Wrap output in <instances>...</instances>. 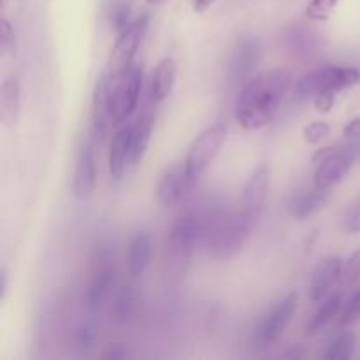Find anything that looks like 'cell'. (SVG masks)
Here are the masks:
<instances>
[{
    "mask_svg": "<svg viewBox=\"0 0 360 360\" xmlns=\"http://www.w3.org/2000/svg\"><path fill=\"white\" fill-rule=\"evenodd\" d=\"M292 86L294 74L285 67L253 76L243 84L236 101L234 115L239 125L245 130H259L269 125Z\"/></svg>",
    "mask_w": 360,
    "mask_h": 360,
    "instance_id": "obj_1",
    "label": "cell"
},
{
    "mask_svg": "<svg viewBox=\"0 0 360 360\" xmlns=\"http://www.w3.org/2000/svg\"><path fill=\"white\" fill-rule=\"evenodd\" d=\"M202 218L204 245L217 259H229L241 252L257 225V220H253L243 210H214Z\"/></svg>",
    "mask_w": 360,
    "mask_h": 360,
    "instance_id": "obj_2",
    "label": "cell"
},
{
    "mask_svg": "<svg viewBox=\"0 0 360 360\" xmlns=\"http://www.w3.org/2000/svg\"><path fill=\"white\" fill-rule=\"evenodd\" d=\"M143 88V65L132 63L116 74H108V97L115 125L127 122L139 105Z\"/></svg>",
    "mask_w": 360,
    "mask_h": 360,
    "instance_id": "obj_3",
    "label": "cell"
},
{
    "mask_svg": "<svg viewBox=\"0 0 360 360\" xmlns=\"http://www.w3.org/2000/svg\"><path fill=\"white\" fill-rule=\"evenodd\" d=\"M225 139H227V125L225 123H214V125L207 127L193 139L185 162H183L190 186H195V183L202 178L207 167L213 164V160L224 146Z\"/></svg>",
    "mask_w": 360,
    "mask_h": 360,
    "instance_id": "obj_4",
    "label": "cell"
},
{
    "mask_svg": "<svg viewBox=\"0 0 360 360\" xmlns=\"http://www.w3.org/2000/svg\"><path fill=\"white\" fill-rule=\"evenodd\" d=\"M115 283V257H112L109 248H101L94 262V273H91L90 283H88L86 292H84V308H86V311H97L104 304L105 299L109 297Z\"/></svg>",
    "mask_w": 360,
    "mask_h": 360,
    "instance_id": "obj_5",
    "label": "cell"
},
{
    "mask_svg": "<svg viewBox=\"0 0 360 360\" xmlns=\"http://www.w3.org/2000/svg\"><path fill=\"white\" fill-rule=\"evenodd\" d=\"M199 243H204V218L195 213H186L176 218L167 238L172 259L178 264L186 262Z\"/></svg>",
    "mask_w": 360,
    "mask_h": 360,
    "instance_id": "obj_6",
    "label": "cell"
},
{
    "mask_svg": "<svg viewBox=\"0 0 360 360\" xmlns=\"http://www.w3.org/2000/svg\"><path fill=\"white\" fill-rule=\"evenodd\" d=\"M148 25H150V14L143 13L134 18V21L125 30L120 32L118 39L111 49V55H109L108 74H116L132 65L134 56L137 55V49H139L144 34L148 30Z\"/></svg>",
    "mask_w": 360,
    "mask_h": 360,
    "instance_id": "obj_7",
    "label": "cell"
},
{
    "mask_svg": "<svg viewBox=\"0 0 360 360\" xmlns=\"http://www.w3.org/2000/svg\"><path fill=\"white\" fill-rule=\"evenodd\" d=\"M299 304V294L297 292H290L285 297H281L280 301L274 302L273 308L269 309L266 316L262 319V322L259 323L255 333V343L260 348H267L273 343H276L281 338V334L285 333V329L290 323L292 316L297 311Z\"/></svg>",
    "mask_w": 360,
    "mask_h": 360,
    "instance_id": "obj_8",
    "label": "cell"
},
{
    "mask_svg": "<svg viewBox=\"0 0 360 360\" xmlns=\"http://www.w3.org/2000/svg\"><path fill=\"white\" fill-rule=\"evenodd\" d=\"M262 58V46L255 35H241L232 49L229 76L238 86H243L253 77L257 65Z\"/></svg>",
    "mask_w": 360,
    "mask_h": 360,
    "instance_id": "obj_9",
    "label": "cell"
},
{
    "mask_svg": "<svg viewBox=\"0 0 360 360\" xmlns=\"http://www.w3.org/2000/svg\"><path fill=\"white\" fill-rule=\"evenodd\" d=\"M359 148V141H352V146L348 148L340 146V150L333 157L316 165V171L313 174V185L320 186V188H333L338 183L343 181L354 165Z\"/></svg>",
    "mask_w": 360,
    "mask_h": 360,
    "instance_id": "obj_10",
    "label": "cell"
},
{
    "mask_svg": "<svg viewBox=\"0 0 360 360\" xmlns=\"http://www.w3.org/2000/svg\"><path fill=\"white\" fill-rule=\"evenodd\" d=\"M95 148H97V143L90 137L77 153L72 178V193L76 199H88L94 195L95 186H97V150Z\"/></svg>",
    "mask_w": 360,
    "mask_h": 360,
    "instance_id": "obj_11",
    "label": "cell"
},
{
    "mask_svg": "<svg viewBox=\"0 0 360 360\" xmlns=\"http://www.w3.org/2000/svg\"><path fill=\"white\" fill-rule=\"evenodd\" d=\"M271 183V167L267 164H260L255 171L250 174L246 179L245 186H243L241 193V210L246 214L259 221L260 214H262L264 206H266L267 192H269Z\"/></svg>",
    "mask_w": 360,
    "mask_h": 360,
    "instance_id": "obj_12",
    "label": "cell"
},
{
    "mask_svg": "<svg viewBox=\"0 0 360 360\" xmlns=\"http://www.w3.org/2000/svg\"><path fill=\"white\" fill-rule=\"evenodd\" d=\"M341 271L343 260L340 257H326L315 267L309 281V297L313 302H323L333 294L334 287L341 281Z\"/></svg>",
    "mask_w": 360,
    "mask_h": 360,
    "instance_id": "obj_13",
    "label": "cell"
},
{
    "mask_svg": "<svg viewBox=\"0 0 360 360\" xmlns=\"http://www.w3.org/2000/svg\"><path fill=\"white\" fill-rule=\"evenodd\" d=\"M112 123L111 109L108 97V74H102L95 84L94 97H91V139L101 143L108 134L109 125Z\"/></svg>",
    "mask_w": 360,
    "mask_h": 360,
    "instance_id": "obj_14",
    "label": "cell"
},
{
    "mask_svg": "<svg viewBox=\"0 0 360 360\" xmlns=\"http://www.w3.org/2000/svg\"><path fill=\"white\" fill-rule=\"evenodd\" d=\"M330 193V188H320L315 185L313 188L297 190L288 200V213L295 220H306L327 206Z\"/></svg>",
    "mask_w": 360,
    "mask_h": 360,
    "instance_id": "obj_15",
    "label": "cell"
},
{
    "mask_svg": "<svg viewBox=\"0 0 360 360\" xmlns=\"http://www.w3.org/2000/svg\"><path fill=\"white\" fill-rule=\"evenodd\" d=\"M129 165H132V125L122 127L112 136L109 148V174L115 181H120Z\"/></svg>",
    "mask_w": 360,
    "mask_h": 360,
    "instance_id": "obj_16",
    "label": "cell"
},
{
    "mask_svg": "<svg viewBox=\"0 0 360 360\" xmlns=\"http://www.w3.org/2000/svg\"><path fill=\"white\" fill-rule=\"evenodd\" d=\"M192 188L186 178L185 167L181 165H172L164 174L160 176L157 185V197L158 202L165 207L176 206L183 199L188 190Z\"/></svg>",
    "mask_w": 360,
    "mask_h": 360,
    "instance_id": "obj_17",
    "label": "cell"
},
{
    "mask_svg": "<svg viewBox=\"0 0 360 360\" xmlns=\"http://www.w3.org/2000/svg\"><path fill=\"white\" fill-rule=\"evenodd\" d=\"M151 253H153V241L146 231L137 232L129 245V257H127V266L129 274L132 278H141L150 267Z\"/></svg>",
    "mask_w": 360,
    "mask_h": 360,
    "instance_id": "obj_18",
    "label": "cell"
},
{
    "mask_svg": "<svg viewBox=\"0 0 360 360\" xmlns=\"http://www.w3.org/2000/svg\"><path fill=\"white\" fill-rule=\"evenodd\" d=\"M176 74H178V63L174 58H162L155 67L153 74H151V101L155 104H160L165 98L171 95L172 88L176 83Z\"/></svg>",
    "mask_w": 360,
    "mask_h": 360,
    "instance_id": "obj_19",
    "label": "cell"
},
{
    "mask_svg": "<svg viewBox=\"0 0 360 360\" xmlns=\"http://www.w3.org/2000/svg\"><path fill=\"white\" fill-rule=\"evenodd\" d=\"M21 112V84L14 77H7L0 84V120L6 127H14Z\"/></svg>",
    "mask_w": 360,
    "mask_h": 360,
    "instance_id": "obj_20",
    "label": "cell"
},
{
    "mask_svg": "<svg viewBox=\"0 0 360 360\" xmlns=\"http://www.w3.org/2000/svg\"><path fill=\"white\" fill-rule=\"evenodd\" d=\"M343 294H345V290L333 292V294H330L329 297L323 301V304L320 306L319 311L311 316V320H309L308 326H306V333H308L309 336H315V334H319L320 330L326 329V327L329 326L334 319H338V316L341 315V311H343V306H345Z\"/></svg>",
    "mask_w": 360,
    "mask_h": 360,
    "instance_id": "obj_21",
    "label": "cell"
},
{
    "mask_svg": "<svg viewBox=\"0 0 360 360\" xmlns=\"http://www.w3.org/2000/svg\"><path fill=\"white\" fill-rule=\"evenodd\" d=\"M155 118L151 112H144L139 116L132 125V165H137L143 157L146 155L148 146L151 141V132H153Z\"/></svg>",
    "mask_w": 360,
    "mask_h": 360,
    "instance_id": "obj_22",
    "label": "cell"
},
{
    "mask_svg": "<svg viewBox=\"0 0 360 360\" xmlns=\"http://www.w3.org/2000/svg\"><path fill=\"white\" fill-rule=\"evenodd\" d=\"M323 84H326V65L302 74L294 84L295 101L301 102V104L313 101L323 90Z\"/></svg>",
    "mask_w": 360,
    "mask_h": 360,
    "instance_id": "obj_23",
    "label": "cell"
},
{
    "mask_svg": "<svg viewBox=\"0 0 360 360\" xmlns=\"http://www.w3.org/2000/svg\"><path fill=\"white\" fill-rule=\"evenodd\" d=\"M136 308H137V294H136V288L132 285H125L118 290L116 294L115 302H112V309H111V315L115 323L118 326H125L129 323L130 320L134 319L136 315Z\"/></svg>",
    "mask_w": 360,
    "mask_h": 360,
    "instance_id": "obj_24",
    "label": "cell"
},
{
    "mask_svg": "<svg viewBox=\"0 0 360 360\" xmlns=\"http://www.w3.org/2000/svg\"><path fill=\"white\" fill-rule=\"evenodd\" d=\"M355 345H357V338L354 333H343L338 338H334L333 343L323 354V359L327 360H347L354 357Z\"/></svg>",
    "mask_w": 360,
    "mask_h": 360,
    "instance_id": "obj_25",
    "label": "cell"
},
{
    "mask_svg": "<svg viewBox=\"0 0 360 360\" xmlns=\"http://www.w3.org/2000/svg\"><path fill=\"white\" fill-rule=\"evenodd\" d=\"M341 0H308L306 18L311 21H329Z\"/></svg>",
    "mask_w": 360,
    "mask_h": 360,
    "instance_id": "obj_26",
    "label": "cell"
},
{
    "mask_svg": "<svg viewBox=\"0 0 360 360\" xmlns=\"http://www.w3.org/2000/svg\"><path fill=\"white\" fill-rule=\"evenodd\" d=\"M285 37H287L288 48L294 53H311V34L306 30L304 27H299V25H292L285 32Z\"/></svg>",
    "mask_w": 360,
    "mask_h": 360,
    "instance_id": "obj_27",
    "label": "cell"
},
{
    "mask_svg": "<svg viewBox=\"0 0 360 360\" xmlns=\"http://www.w3.org/2000/svg\"><path fill=\"white\" fill-rule=\"evenodd\" d=\"M360 280V250H355L347 262H343V271H341V290H352Z\"/></svg>",
    "mask_w": 360,
    "mask_h": 360,
    "instance_id": "obj_28",
    "label": "cell"
},
{
    "mask_svg": "<svg viewBox=\"0 0 360 360\" xmlns=\"http://www.w3.org/2000/svg\"><path fill=\"white\" fill-rule=\"evenodd\" d=\"M134 21L129 0H115L111 6V25L116 32H123Z\"/></svg>",
    "mask_w": 360,
    "mask_h": 360,
    "instance_id": "obj_29",
    "label": "cell"
},
{
    "mask_svg": "<svg viewBox=\"0 0 360 360\" xmlns=\"http://www.w3.org/2000/svg\"><path fill=\"white\" fill-rule=\"evenodd\" d=\"M97 327L94 322H83L74 333V345H76L77 350L81 352H90L91 348L97 343Z\"/></svg>",
    "mask_w": 360,
    "mask_h": 360,
    "instance_id": "obj_30",
    "label": "cell"
},
{
    "mask_svg": "<svg viewBox=\"0 0 360 360\" xmlns=\"http://www.w3.org/2000/svg\"><path fill=\"white\" fill-rule=\"evenodd\" d=\"M359 319H360V288H357V290L350 295V299L345 302L343 311H341V315L338 316V326L340 327L352 326V323L357 322Z\"/></svg>",
    "mask_w": 360,
    "mask_h": 360,
    "instance_id": "obj_31",
    "label": "cell"
},
{
    "mask_svg": "<svg viewBox=\"0 0 360 360\" xmlns=\"http://www.w3.org/2000/svg\"><path fill=\"white\" fill-rule=\"evenodd\" d=\"M0 53L11 56L16 53V32L6 16L0 18Z\"/></svg>",
    "mask_w": 360,
    "mask_h": 360,
    "instance_id": "obj_32",
    "label": "cell"
},
{
    "mask_svg": "<svg viewBox=\"0 0 360 360\" xmlns=\"http://www.w3.org/2000/svg\"><path fill=\"white\" fill-rule=\"evenodd\" d=\"M302 134H304L306 143L315 146L330 136V125L327 122H311L304 127Z\"/></svg>",
    "mask_w": 360,
    "mask_h": 360,
    "instance_id": "obj_33",
    "label": "cell"
},
{
    "mask_svg": "<svg viewBox=\"0 0 360 360\" xmlns=\"http://www.w3.org/2000/svg\"><path fill=\"white\" fill-rule=\"evenodd\" d=\"M345 231L348 234H359L360 232V197L350 206L345 217Z\"/></svg>",
    "mask_w": 360,
    "mask_h": 360,
    "instance_id": "obj_34",
    "label": "cell"
},
{
    "mask_svg": "<svg viewBox=\"0 0 360 360\" xmlns=\"http://www.w3.org/2000/svg\"><path fill=\"white\" fill-rule=\"evenodd\" d=\"M336 95L334 91H322V94L316 95L315 98H313V104H315L316 111L319 112H330L334 108V102H336Z\"/></svg>",
    "mask_w": 360,
    "mask_h": 360,
    "instance_id": "obj_35",
    "label": "cell"
},
{
    "mask_svg": "<svg viewBox=\"0 0 360 360\" xmlns=\"http://www.w3.org/2000/svg\"><path fill=\"white\" fill-rule=\"evenodd\" d=\"M102 357L108 360H123L129 357V352H127V348L123 345H109L108 352H104Z\"/></svg>",
    "mask_w": 360,
    "mask_h": 360,
    "instance_id": "obj_36",
    "label": "cell"
},
{
    "mask_svg": "<svg viewBox=\"0 0 360 360\" xmlns=\"http://www.w3.org/2000/svg\"><path fill=\"white\" fill-rule=\"evenodd\" d=\"M343 136L350 141H359L360 139V116L350 120V122L345 125Z\"/></svg>",
    "mask_w": 360,
    "mask_h": 360,
    "instance_id": "obj_37",
    "label": "cell"
},
{
    "mask_svg": "<svg viewBox=\"0 0 360 360\" xmlns=\"http://www.w3.org/2000/svg\"><path fill=\"white\" fill-rule=\"evenodd\" d=\"M340 150V146H326V148H320V150H316V153L313 155V164L315 165H319V164H322L323 160H327V158L329 157H333L334 153H336V151Z\"/></svg>",
    "mask_w": 360,
    "mask_h": 360,
    "instance_id": "obj_38",
    "label": "cell"
},
{
    "mask_svg": "<svg viewBox=\"0 0 360 360\" xmlns=\"http://www.w3.org/2000/svg\"><path fill=\"white\" fill-rule=\"evenodd\" d=\"M217 0H192V9L195 13H206Z\"/></svg>",
    "mask_w": 360,
    "mask_h": 360,
    "instance_id": "obj_39",
    "label": "cell"
},
{
    "mask_svg": "<svg viewBox=\"0 0 360 360\" xmlns=\"http://www.w3.org/2000/svg\"><path fill=\"white\" fill-rule=\"evenodd\" d=\"M7 295V271H0V302L6 301Z\"/></svg>",
    "mask_w": 360,
    "mask_h": 360,
    "instance_id": "obj_40",
    "label": "cell"
},
{
    "mask_svg": "<svg viewBox=\"0 0 360 360\" xmlns=\"http://www.w3.org/2000/svg\"><path fill=\"white\" fill-rule=\"evenodd\" d=\"M302 355H304V352L299 350V347H294L290 352H287V354H285V357H287V359H301Z\"/></svg>",
    "mask_w": 360,
    "mask_h": 360,
    "instance_id": "obj_41",
    "label": "cell"
},
{
    "mask_svg": "<svg viewBox=\"0 0 360 360\" xmlns=\"http://www.w3.org/2000/svg\"><path fill=\"white\" fill-rule=\"evenodd\" d=\"M146 2L150 4V6H160V4L167 2V0H146Z\"/></svg>",
    "mask_w": 360,
    "mask_h": 360,
    "instance_id": "obj_42",
    "label": "cell"
}]
</instances>
